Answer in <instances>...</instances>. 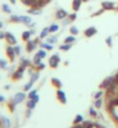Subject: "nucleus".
I'll list each match as a JSON object with an SVG mask.
<instances>
[{
    "label": "nucleus",
    "instance_id": "nucleus-45",
    "mask_svg": "<svg viewBox=\"0 0 118 128\" xmlns=\"http://www.w3.org/2000/svg\"><path fill=\"white\" fill-rule=\"evenodd\" d=\"M5 101V97L3 96H0V102H3Z\"/></svg>",
    "mask_w": 118,
    "mask_h": 128
},
{
    "label": "nucleus",
    "instance_id": "nucleus-40",
    "mask_svg": "<svg viewBox=\"0 0 118 128\" xmlns=\"http://www.w3.org/2000/svg\"><path fill=\"white\" fill-rule=\"evenodd\" d=\"M101 96H102V91H100V92H97V93L95 94V98H96V99H98V98L101 97Z\"/></svg>",
    "mask_w": 118,
    "mask_h": 128
},
{
    "label": "nucleus",
    "instance_id": "nucleus-31",
    "mask_svg": "<svg viewBox=\"0 0 118 128\" xmlns=\"http://www.w3.org/2000/svg\"><path fill=\"white\" fill-rule=\"evenodd\" d=\"M71 33L73 34V35H77V34L79 33V30H78V28L75 27V26H73V27H71Z\"/></svg>",
    "mask_w": 118,
    "mask_h": 128
},
{
    "label": "nucleus",
    "instance_id": "nucleus-11",
    "mask_svg": "<svg viewBox=\"0 0 118 128\" xmlns=\"http://www.w3.org/2000/svg\"><path fill=\"white\" fill-rule=\"evenodd\" d=\"M35 48H36V41H28L27 50L28 51H31V50H34Z\"/></svg>",
    "mask_w": 118,
    "mask_h": 128
},
{
    "label": "nucleus",
    "instance_id": "nucleus-28",
    "mask_svg": "<svg viewBox=\"0 0 118 128\" xmlns=\"http://www.w3.org/2000/svg\"><path fill=\"white\" fill-rule=\"evenodd\" d=\"M37 56H39L40 58H43V57H45V56H46V52H45L44 50H39L37 52Z\"/></svg>",
    "mask_w": 118,
    "mask_h": 128
},
{
    "label": "nucleus",
    "instance_id": "nucleus-21",
    "mask_svg": "<svg viewBox=\"0 0 118 128\" xmlns=\"http://www.w3.org/2000/svg\"><path fill=\"white\" fill-rule=\"evenodd\" d=\"M47 33H49V28H44L43 30H42V33H40L39 37H40V38H44V37L47 35Z\"/></svg>",
    "mask_w": 118,
    "mask_h": 128
},
{
    "label": "nucleus",
    "instance_id": "nucleus-5",
    "mask_svg": "<svg viewBox=\"0 0 118 128\" xmlns=\"http://www.w3.org/2000/svg\"><path fill=\"white\" fill-rule=\"evenodd\" d=\"M96 28L95 27H89L88 29H86V32H84V34H86V36H93V35H95L96 34Z\"/></svg>",
    "mask_w": 118,
    "mask_h": 128
},
{
    "label": "nucleus",
    "instance_id": "nucleus-42",
    "mask_svg": "<svg viewBox=\"0 0 118 128\" xmlns=\"http://www.w3.org/2000/svg\"><path fill=\"white\" fill-rule=\"evenodd\" d=\"M89 112H90V114H91V115H94V116H96V112H95L94 110H93V108H90V111H89Z\"/></svg>",
    "mask_w": 118,
    "mask_h": 128
},
{
    "label": "nucleus",
    "instance_id": "nucleus-47",
    "mask_svg": "<svg viewBox=\"0 0 118 128\" xmlns=\"http://www.w3.org/2000/svg\"><path fill=\"white\" fill-rule=\"evenodd\" d=\"M33 100H35V101H36V102H37V101L39 100V99H38V96H36V97H35L34 99H33Z\"/></svg>",
    "mask_w": 118,
    "mask_h": 128
},
{
    "label": "nucleus",
    "instance_id": "nucleus-13",
    "mask_svg": "<svg viewBox=\"0 0 118 128\" xmlns=\"http://www.w3.org/2000/svg\"><path fill=\"white\" fill-rule=\"evenodd\" d=\"M21 22H23V24H31V18L27 16V15H21Z\"/></svg>",
    "mask_w": 118,
    "mask_h": 128
},
{
    "label": "nucleus",
    "instance_id": "nucleus-7",
    "mask_svg": "<svg viewBox=\"0 0 118 128\" xmlns=\"http://www.w3.org/2000/svg\"><path fill=\"white\" fill-rule=\"evenodd\" d=\"M24 68L26 66H23V65H21L20 68H19V70H17V72H15L14 74V78H21L22 77V74H23V71H24Z\"/></svg>",
    "mask_w": 118,
    "mask_h": 128
},
{
    "label": "nucleus",
    "instance_id": "nucleus-23",
    "mask_svg": "<svg viewBox=\"0 0 118 128\" xmlns=\"http://www.w3.org/2000/svg\"><path fill=\"white\" fill-rule=\"evenodd\" d=\"M74 41H75L74 36H68L65 38V43H72V42H74Z\"/></svg>",
    "mask_w": 118,
    "mask_h": 128
},
{
    "label": "nucleus",
    "instance_id": "nucleus-46",
    "mask_svg": "<svg viewBox=\"0 0 118 128\" xmlns=\"http://www.w3.org/2000/svg\"><path fill=\"white\" fill-rule=\"evenodd\" d=\"M73 128H83V126H82V124H81V125H77V126H74Z\"/></svg>",
    "mask_w": 118,
    "mask_h": 128
},
{
    "label": "nucleus",
    "instance_id": "nucleus-25",
    "mask_svg": "<svg viewBox=\"0 0 118 128\" xmlns=\"http://www.w3.org/2000/svg\"><path fill=\"white\" fill-rule=\"evenodd\" d=\"M52 83H53L54 85H57L58 88H61V83L59 82V79H57V78H53V79H52Z\"/></svg>",
    "mask_w": 118,
    "mask_h": 128
},
{
    "label": "nucleus",
    "instance_id": "nucleus-30",
    "mask_svg": "<svg viewBox=\"0 0 118 128\" xmlns=\"http://www.w3.org/2000/svg\"><path fill=\"white\" fill-rule=\"evenodd\" d=\"M70 48H71V43H66L65 46H61L60 49H61V50H68Z\"/></svg>",
    "mask_w": 118,
    "mask_h": 128
},
{
    "label": "nucleus",
    "instance_id": "nucleus-39",
    "mask_svg": "<svg viewBox=\"0 0 118 128\" xmlns=\"http://www.w3.org/2000/svg\"><path fill=\"white\" fill-rule=\"evenodd\" d=\"M28 64H29V61H28V60H23V62H22V65H23V66H27Z\"/></svg>",
    "mask_w": 118,
    "mask_h": 128
},
{
    "label": "nucleus",
    "instance_id": "nucleus-8",
    "mask_svg": "<svg viewBox=\"0 0 118 128\" xmlns=\"http://www.w3.org/2000/svg\"><path fill=\"white\" fill-rule=\"evenodd\" d=\"M112 82H114V78H107V79H105L104 80V83H103V84L101 85V88H108L109 86H110V85L112 84Z\"/></svg>",
    "mask_w": 118,
    "mask_h": 128
},
{
    "label": "nucleus",
    "instance_id": "nucleus-6",
    "mask_svg": "<svg viewBox=\"0 0 118 128\" xmlns=\"http://www.w3.org/2000/svg\"><path fill=\"white\" fill-rule=\"evenodd\" d=\"M58 62H59V56H58V55H56V56H52V57L50 58V65L52 68H53V66H57V65H58Z\"/></svg>",
    "mask_w": 118,
    "mask_h": 128
},
{
    "label": "nucleus",
    "instance_id": "nucleus-43",
    "mask_svg": "<svg viewBox=\"0 0 118 128\" xmlns=\"http://www.w3.org/2000/svg\"><path fill=\"white\" fill-rule=\"evenodd\" d=\"M111 37H108V38H107V43L109 44V46H111Z\"/></svg>",
    "mask_w": 118,
    "mask_h": 128
},
{
    "label": "nucleus",
    "instance_id": "nucleus-22",
    "mask_svg": "<svg viewBox=\"0 0 118 128\" xmlns=\"http://www.w3.org/2000/svg\"><path fill=\"white\" fill-rule=\"evenodd\" d=\"M29 13L30 14H36V15H37V14H40L42 13V12H40V10H38V8H33V10H29Z\"/></svg>",
    "mask_w": 118,
    "mask_h": 128
},
{
    "label": "nucleus",
    "instance_id": "nucleus-4",
    "mask_svg": "<svg viewBox=\"0 0 118 128\" xmlns=\"http://www.w3.org/2000/svg\"><path fill=\"white\" fill-rule=\"evenodd\" d=\"M67 16V12L65 10H57V19L61 20V19H64V18Z\"/></svg>",
    "mask_w": 118,
    "mask_h": 128
},
{
    "label": "nucleus",
    "instance_id": "nucleus-49",
    "mask_svg": "<svg viewBox=\"0 0 118 128\" xmlns=\"http://www.w3.org/2000/svg\"><path fill=\"white\" fill-rule=\"evenodd\" d=\"M3 27V24H2V22H1V21H0V29H1V28H2Z\"/></svg>",
    "mask_w": 118,
    "mask_h": 128
},
{
    "label": "nucleus",
    "instance_id": "nucleus-15",
    "mask_svg": "<svg viewBox=\"0 0 118 128\" xmlns=\"http://www.w3.org/2000/svg\"><path fill=\"white\" fill-rule=\"evenodd\" d=\"M81 2H82V0H73V8H74V10H78L80 8Z\"/></svg>",
    "mask_w": 118,
    "mask_h": 128
},
{
    "label": "nucleus",
    "instance_id": "nucleus-14",
    "mask_svg": "<svg viewBox=\"0 0 118 128\" xmlns=\"http://www.w3.org/2000/svg\"><path fill=\"white\" fill-rule=\"evenodd\" d=\"M110 111H111V114L114 115V118L118 119V106H112V107H110Z\"/></svg>",
    "mask_w": 118,
    "mask_h": 128
},
{
    "label": "nucleus",
    "instance_id": "nucleus-16",
    "mask_svg": "<svg viewBox=\"0 0 118 128\" xmlns=\"http://www.w3.org/2000/svg\"><path fill=\"white\" fill-rule=\"evenodd\" d=\"M58 29H59V26H58V24H51L50 27H49V32H50V33H54V32H57Z\"/></svg>",
    "mask_w": 118,
    "mask_h": 128
},
{
    "label": "nucleus",
    "instance_id": "nucleus-26",
    "mask_svg": "<svg viewBox=\"0 0 118 128\" xmlns=\"http://www.w3.org/2000/svg\"><path fill=\"white\" fill-rule=\"evenodd\" d=\"M82 126H83V128H90L91 126H93V124H91L90 121H84L83 124H82Z\"/></svg>",
    "mask_w": 118,
    "mask_h": 128
},
{
    "label": "nucleus",
    "instance_id": "nucleus-41",
    "mask_svg": "<svg viewBox=\"0 0 118 128\" xmlns=\"http://www.w3.org/2000/svg\"><path fill=\"white\" fill-rule=\"evenodd\" d=\"M0 38H6V33H0Z\"/></svg>",
    "mask_w": 118,
    "mask_h": 128
},
{
    "label": "nucleus",
    "instance_id": "nucleus-24",
    "mask_svg": "<svg viewBox=\"0 0 118 128\" xmlns=\"http://www.w3.org/2000/svg\"><path fill=\"white\" fill-rule=\"evenodd\" d=\"M33 84H34V82H29V83H28V84H26L24 85V90H26V91H29V90H30L31 88V86H33Z\"/></svg>",
    "mask_w": 118,
    "mask_h": 128
},
{
    "label": "nucleus",
    "instance_id": "nucleus-3",
    "mask_svg": "<svg viewBox=\"0 0 118 128\" xmlns=\"http://www.w3.org/2000/svg\"><path fill=\"white\" fill-rule=\"evenodd\" d=\"M6 40L10 44H16V38L14 37V35L12 33H6Z\"/></svg>",
    "mask_w": 118,
    "mask_h": 128
},
{
    "label": "nucleus",
    "instance_id": "nucleus-38",
    "mask_svg": "<svg viewBox=\"0 0 118 128\" xmlns=\"http://www.w3.org/2000/svg\"><path fill=\"white\" fill-rule=\"evenodd\" d=\"M37 78H38V74H33V78H31V82L37 80Z\"/></svg>",
    "mask_w": 118,
    "mask_h": 128
},
{
    "label": "nucleus",
    "instance_id": "nucleus-12",
    "mask_svg": "<svg viewBox=\"0 0 118 128\" xmlns=\"http://www.w3.org/2000/svg\"><path fill=\"white\" fill-rule=\"evenodd\" d=\"M57 96H58V98H59V100L61 101V102H66V94H65L64 92L63 91H60V90H59V91H58V93H57Z\"/></svg>",
    "mask_w": 118,
    "mask_h": 128
},
{
    "label": "nucleus",
    "instance_id": "nucleus-9",
    "mask_svg": "<svg viewBox=\"0 0 118 128\" xmlns=\"http://www.w3.org/2000/svg\"><path fill=\"white\" fill-rule=\"evenodd\" d=\"M7 55L9 56L10 60H14V57H15V51H14V48L13 47H7Z\"/></svg>",
    "mask_w": 118,
    "mask_h": 128
},
{
    "label": "nucleus",
    "instance_id": "nucleus-19",
    "mask_svg": "<svg viewBox=\"0 0 118 128\" xmlns=\"http://www.w3.org/2000/svg\"><path fill=\"white\" fill-rule=\"evenodd\" d=\"M30 35H31V32L29 30V32H24L23 34H22V38L23 40H26V41H28L29 40V37H30Z\"/></svg>",
    "mask_w": 118,
    "mask_h": 128
},
{
    "label": "nucleus",
    "instance_id": "nucleus-44",
    "mask_svg": "<svg viewBox=\"0 0 118 128\" xmlns=\"http://www.w3.org/2000/svg\"><path fill=\"white\" fill-rule=\"evenodd\" d=\"M70 19H71V20H75V19H77V14H75V13H74V14H72Z\"/></svg>",
    "mask_w": 118,
    "mask_h": 128
},
{
    "label": "nucleus",
    "instance_id": "nucleus-27",
    "mask_svg": "<svg viewBox=\"0 0 118 128\" xmlns=\"http://www.w3.org/2000/svg\"><path fill=\"white\" fill-rule=\"evenodd\" d=\"M34 63L36 64V65H39V64H40V57H39V56H37V55L35 56V58H34Z\"/></svg>",
    "mask_w": 118,
    "mask_h": 128
},
{
    "label": "nucleus",
    "instance_id": "nucleus-17",
    "mask_svg": "<svg viewBox=\"0 0 118 128\" xmlns=\"http://www.w3.org/2000/svg\"><path fill=\"white\" fill-rule=\"evenodd\" d=\"M36 106V101L35 100H33V99H30V100L27 102V107L29 108V110H33V108Z\"/></svg>",
    "mask_w": 118,
    "mask_h": 128
},
{
    "label": "nucleus",
    "instance_id": "nucleus-48",
    "mask_svg": "<svg viewBox=\"0 0 118 128\" xmlns=\"http://www.w3.org/2000/svg\"><path fill=\"white\" fill-rule=\"evenodd\" d=\"M38 66H39V69H43V68L45 66V65H44V64H42V63H40L39 65H38Z\"/></svg>",
    "mask_w": 118,
    "mask_h": 128
},
{
    "label": "nucleus",
    "instance_id": "nucleus-10",
    "mask_svg": "<svg viewBox=\"0 0 118 128\" xmlns=\"http://www.w3.org/2000/svg\"><path fill=\"white\" fill-rule=\"evenodd\" d=\"M1 122H2V127L3 128H9L10 127L9 119H7L6 116H2V118H1Z\"/></svg>",
    "mask_w": 118,
    "mask_h": 128
},
{
    "label": "nucleus",
    "instance_id": "nucleus-18",
    "mask_svg": "<svg viewBox=\"0 0 118 128\" xmlns=\"http://www.w3.org/2000/svg\"><path fill=\"white\" fill-rule=\"evenodd\" d=\"M2 10L5 13H12V10H10V7L7 5V4H3L2 5Z\"/></svg>",
    "mask_w": 118,
    "mask_h": 128
},
{
    "label": "nucleus",
    "instance_id": "nucleus-35",
    "mask_svg": "<svg viewBox=\"0 0 118 128\" xmlns=\"http://www.w3.org/2000/svg\"><path fill=\"white\" fill-rule=\"evenodd\" d=\"M14 51H15V54H16V55H20V52H21V48L19 47V46H16V47H14Z\"/></svg>",
    "mask_w": 118,
    "mask_h": 128
},
{
    "label": "nucleus",
    "instance_id": "nucleus-34",
    "mask_svg": "<svg viewBox=\"0 0 118 128\" xmlns=\"http://www.w3.org/2000/svg\"><path fill=\"white\" fill-rule=\"evenodd\" d=\"M40 46H42V48H45V49H49V50L52 49V47H51L50 44H47V43H42Z\"/></svg>",
    "mask_w": 118,
    "mask_h": 128
},
{
    "label": "nucleus",
    "instance_id": "nucleus-20",
    "mask_svg": "<svg viewBox=\"0 0 118 128\" xmlns=\"http://www.w3.org/2000/svg\"><path fill=\"white\" fill-rule=\"evenodd\" d=\"M10 20L14 21V22H21V16H19V15H12Z\"/></svg>",
    "mask_w": 118,
    "mask_h": 128
},
{
    "label": "nucleus",
    "instance_id": "nucleus-33",
    "mask_svg": "<svg viewBox=\"0 0 118 128\" xmlns=\"http://www.w3.org/2000/svg\"><path fill=\"white\" fill-rule=\"evenodd\" d=\"M6 66H7V62H6V61H3V60H0V68L5 69Z\"/></svg>",
    "mask_w": 118,
    "mask_h": 128
},
{
    "label": "nucleus",
    "instance_id": "nucleus-37",
    "mask_svg": "<svg viewBox=\"0 0 118 128\" xmlns=\"http://www.w3.org/2000/svg\"><path fill=\"white\" fill-rule=\"evenodd\" d=\"M101 105H102V100H100V99H97V100H96V102H95V106H96V107H101Z\"/></svg>",
    "mask_w": 118,
    "mask_h": 128
},
{
    "label": "nucleus",
    "instance_id": "nucleus-2",
    "mask_svg": "<svg viewBox=\"0 0 118 128\" xmlns=\"http://www.w3.org/2000/svg\"><path fill=\"white\" fill-rule=\"evenodd\" d=\"M102 7H103V10H114L115 4L111 1H104V2H102Z\"/></svg>",
    "mask_w": 118,
    "mask_h": 128
},
{
    "label": "nucleus",
    "instance_id": "nucleus-32",
    "mask_svg": "<svg viewBox=\"0 0 118 128\" xmlns=\"http://www.w3.org/2000/svg\"><path fill=\"white\" fill-rule=\"evenodd\" d=\"M83 120V118L81 116V115H77V119L74 120V124H79V122H81Z\"/></svg>",
    "mask_w": 118,
    "mask_h": 128
},
{
    "label": "nucleus",
    "instance_id": "nucleus-36",
    "mask_svg": "<svg viewBox=\"0 0 118 128\" xmlns=\"http://www.w3.org/2000/svg\"><path fill=\"white\" fill-rule=\"evenodd\" d=\"M56 41H57V37L52 36V37H50V38H49V40H47V42H49V43H54V42H56Z\"/></svg>",
    "mask_w": 118,
    "mask_h": 128
},
{
    "label": "nucleus",
    "instance_id": "nucleus-50",
    "mask_svg": "<svg viewBox=\"0 0 118 128\" xmlns=\"http://www.w3.org/2000/svg\"><path fill=\"white\" fill-rule=\"evenodd\" d=\"M15 1H16V0H10V2L12 4H15Z\"/></svg>",
    "mask_w": 118,
    "mask_h": 128
},
{
    "label": "nucleus",
    "instance_id": "nucleus-1",
    "mask_svg": "<svg viewBox=\"0 0 118 128\" xmlns=\"http://www.w3.org/2000/svg\"><path fill=\"white\" fill-rule=\"evenodd\" d=\"M24 98H26L24 93H17V94L15 96V98H14V104H20V102H22V101L24 100Z\"/></svg>",
    "mask_w": 118,
    "mask_h": 128
},
{
    "label": "nucleus",
    "instance_id": "nucleus-29",
    "mask_svg": "<svg viewBox=\"0 0 118 128\" xmlns=\"http://www.w3.org/2000/svg\"><path fill=\"white\" fill-rule=\"evenodd\" d=\"M36 96H37V92H36V90H34V91H31L29 93V99H34Z\"/></svg>",
    "mask_w": 118,
    "mask_h": 128
}]
</instances>
